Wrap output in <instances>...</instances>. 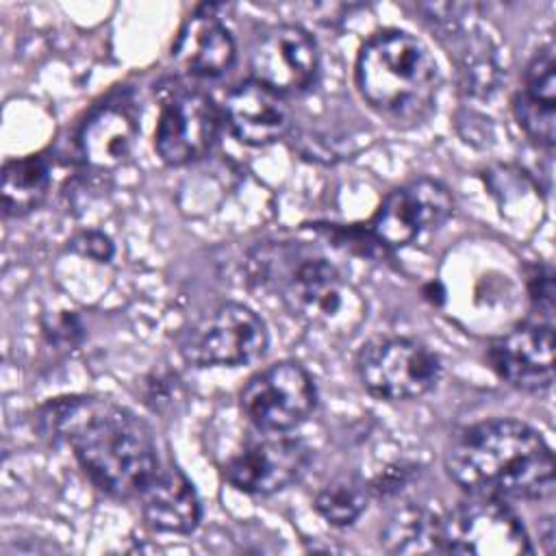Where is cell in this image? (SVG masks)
<instances>
[{
  "label": "cell",
  "mask_w": 556,
  "mask_h": 556,
  "mask_svg": "<svg viewBox=\"0 0 556 556\" xmlns=\"http://www.w3.org/2000/svg\"><path fill=\"white\" fill-rule=\"evenodd\" d=\"M37 426L43 437L67 445L85 476L109 497H139L161 467L150 426L109 397H56L39 408Z\"/></svg>",
  "instance_id": "cell-1"
},
{
  "label": "cell",
  "mask_w": 556,
  "mask_h": 556,
  "mask_svg": "<svg viewBox=\"0 0 556 556\" xmlns=\"http://www.w3.org/2000/svg\"><path fill=\"white\" fill-rule=\"evenodd\" d=\"M445 471L469 495L545 500L554 493V454L532 426L497 417L463 428L447 445Z\"/></svg>",
  "instance_id": "cell-2"
},
{
  "label": "cell",
  "mask_w": 556,
  "mask_h": 556,
  "mask_svg": "<svg viewBox=\"0 0 556 556\" xmlns=\"http://www.w3.org/2000/svg\"><path fill=\"white\" fill-rule=\"evenodd\" d=\"M252 278L306 328L350 337L367 317L361 291L324 254L300 243H267L252 252Z\"/></svg>",
  "instance_id": "cell-3"
},
{
  "label": "cell",
  "mask_w": 556,
  "mask_h": 556,
  "mask_svg": "<svg viewBox=\"0 0 556 556\" xmlns=\"http://www.w3.org/2000/svg\"><path fill=\"white\" fill-rule=\"evenodd\" d=\"M356 87L384 122L410 128L434 111L441 74L430 50L417 37L387 28L361 46Z\"/></svg>",
  "instance_id": "cell-4"
},
{
  "label": "cell",
  "mask_w": 556,
  "mask_h": 556,
  "mask_svg": "<svg viewBox=\"0 0 556 556\" xmlns=\"http://www.w3.org/2000/svg\"><path fill=\"white\" fill-rule=\"evenodd\" d=\"M265 321L239 302H224L200 313L178 339L180 356L195 367H239L265 354Z\"/></svg>",
  "instance_id": "cell-5"
},
{
  "label": "cell",
  "mask_w": 556,
  "mask_h": 556,
  "mask_svg": "<svg viewBox=\"0 0 556 556\" xmlns=\"http://www.w3.org/2000/svg\"><path fill=\"white\" fill-rule=\"evenodd\" d=\"M363 389L384 402H406L426 395L441 376L439 356L406 337H376L356 356Z\"/></svg>",
  "instance_id": "cell-6"
},
{
  "label": "cell",
  "mask_w": 556,
  "mask_h": 556,
  "mask_svg": "<svg viewBox=\"0 0 556 556\" xmlns=\"http://www.w3.org/2000/svg\"><path fill=\"white\" fill-rule=\"evenodd\" d=\"M439 552L476 556L530 554L528 532L517 513L495 497L471 495L439 517Z\"/></svg>",
  "instance_id": "cell-7"
},
{
  "label": "cell",
  "mask_w": 556,
  "mask_h": 556,
  "mask_svg": "<svg viewBox=\"0 0 556 556\" xmlns=\"http://www.w3.org/2000/svg\"><path fill=\"white\" fill-rule=\"evenodd\" d=\"M239 404L258 430L287 432L308 419L317 404V389L300 363L280 361L245 382Z\"/></svg>",
  "instance_id": "cell-8"
},
{
  "label": "cell",
  "mask_w": 556,
  "mask_h": 556,
  "mask_svg": "<svg viewBox=\"0 0 556 556\" xmlns=\"http://www.w3.org/2000/svg\"><path fill=\"white\" fill-rule=\"evenodd\" d=\"M454 211L450 189L434 178H415L395 187L376 208L369 232L387 248H404L439 228Z\"/></svg>",
  "instance_id": "cell-9"
},
{
  "label": "cell",
  "mask_w": 556,
  "mask_h": 556,
  "mask_svg": "<svg viewBox=\"0 0 556 556\" xmlns=\"http://www.w3.org/2000/svg\"><path fill=\"white\" fill-rule=\"evenodd\" d=\"M252 80L278 96L308 89L319 70V50L308 30L295 24H276L263 30L250 54Z\"/></svg>",
  "instance_id": "cell-10"
},
{
  "label": "cell",
  "mask_w": 556,
  "mask_h": 556,
  "mask_svg": "<svg viewBox=\"0 0 556 556\" xmlns=\"http://www.w3.org/2000/svg\"><path fill=\"white\" fill-rule=\"evenodd\" d=\"M311 465V450L293 437L250 441L224 465L226 480L250 495H271L298 482Z\"/></svg>",
  "instance_id": "cell-11"
},
{
  "label": "cell",
  "mask_w": 556,
  "mask_h": 556,
  "mask_svg": "<svg viewBox=\"0 0 556 556\" xmlns=\"http://www.w3.org/2000/svg\"><path fill=\"white\" fill-rule=\"evenodd\" d=\"M219 132V111L202 91H178L161 109L154 150L167 165H187L204 156Z\"/></svg>",
  "instance_id": "cell-12"
},
{
  "label": "cell",
  "mask_w": 556,
  "mask_h": 556,
  "mask_svg": "<svg viewBox=\"0 0 556 556\" xmlns=\"http://www.w3.org/2000/svg\"><path fill=\"white\" fill-rule=\"evenodd\" d=\"M491 369L510 387L528 393L547 391L554 382L552 321H523L486 348Z\"/></svg>",
  "instance_id": "cell-13"
},
{
  "label": "cell",
  "mask_w": 556,
  "mask_h": 556,
  "mask_svg": "<svg viewBox=\"0 0 556 556\" xmlns=\"http://www.w3.org/2000/svg\"><path fill=\"white\" fill-rule=\"evenodd\" d=\"M224 111L232 135L254 148L276 143L291 126V113L282 96L256 80H243L232 87L226 96Z\"/></svg>",
  "instance_id": "cell-14"
},
{
  "label": "cell",
  "mask_w": 556,
  "mask_h": 556,
  "mask_svg": "<svg viewBox=\"0 0 556 556\" xmlns=\"http://www.w3.org/2000/svg\"><path fill=\"white\" fill-rule=\"evenodd\" d=\"M146 523L159 532L189 534L202 519L200 497L191 480L176 467H159L156 476L139 493Z\"/></svg>",
  "instance_id": "cell-15"
},
{
  "label": "cell",
  "mask_w": 556,
  "mask_h": 556,
  "mask_svg": "<svg viewBox=\"0 0 556 556\" xmlns=\"http://www.w3.org/2000/svg\"><path fill=\"white\" fill-rule=\"evenodd\" d=\"M172 56L185 72L215 78L232 67L237 46L230 30L215 15L195 13L182 24Z\"/></svg>",
  "instance_id": "cell-16"
},
{
  "label": "cell",
  "mask_w": 556,
  "mask_h": 556,
  "mask_svg": "<svg viewBox=\"0 0 556 556\" xmlns=\"http://www.w3.org/2000/svg\"><path fill=\"white\" fill-rule=\"evenodd\" d=\"M137 124L124 109L106 106L98 111L80 132L85 159L96 167H115L132 150Z\"/></svg>",
  "instance_id": "cell-17"
},
{
  "label": "cell",
  "mask_w": 556,
  "mask_h": 556,
  "mask_svg": "<svg viewBox=\"0 0 556 556\" xmlns=\"http://www.w3.org/2000/svg\"><path fill=\"white\" fill-rule=\"evenodd\" d=\"M50 165L43 156L7 161L2 167V211L7 217H22L35 211L50 189Z\"/></svg>",
  "instance_id": "cell-18"
},
{
  "label": "cell",
  "mask_w": 556,
  "mask_h": 556,
  "mask_svg": "<svg viewBox=\"0 0 556 556\" xmlns=\"http://www.w3.org/2000/svg\"><path fill=\"white\" fill-rule=\"evenodd\" d=\"M437 523L428 510L406 506L389 519L382 539L391 552H439Z\"/></svg>",
  "instance_id": "cell-19"
},
{
  "label": "cell",
  "mask_w": 556,
  "mask_h": 556,
  "mask_svg": "<svg viewBox=\"0 0 556 556\" xmlns=\"http://www.w3.org/2000/svg\"><path fill=\"white\" fill-rule=\"evenodd\" d=\"M367 508V489L354 478L328 482L315 495V510L332 526L354 523Z\"/></svg>",
  "instance_id": "cell-20"
},
{
  "label": "cell",
  "mask_w": 556,
  "mask_h": 556,
  "mask_svg": "<svg viewBox=\"0 0 556 556\" xmlns=\"http://www.w3.org/2000/svg\"><path fill=\"white\" fill-rule=\"evenodd\" d=\"M513 113L523 132L539 146L552 148L556 137V102L532 98L517 91L513 98Z\"/></svg>",
  "instance_id": "cell-21"
},
{
  "label": "cell",
  "mask_w": 556,
  "mask_h": 556,
  "mask_svg": "<svg viewBox=\"0 0 556 556\" xmlns=\"http://www.w3.org/2000/svg\"><path fill=\"white\" fill-rule=\"evenodd\" d=\"M528 291L534 308L539 311V319L552 321L554 313V274L547 265H536L528 276Z\"/></svg>",
  "instance_id": "cell-22"
},
{
  "label": "cell",
  "mask_w": 556,
  "mask_h": 556,
  "mask_svg": "<svg viewBox=\"0 0 556 556\" xmlns=\"http://www.w3.org/2000/svg\"><path fill=\"white\" fill-rule=\"evenodd\" d=\"M72 250L80 256H87V258H93V261H100V263H106L111 261L113 256V243L106 235L98 232V230H87V232H80L78 237L72 239Z\"/></svg>",
  "instance_id": "cell-23"
}]
</instances>
